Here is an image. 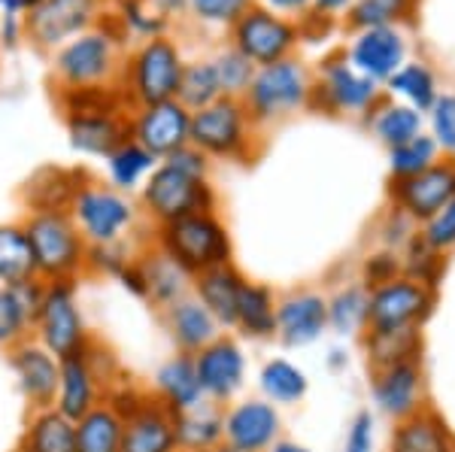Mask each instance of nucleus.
I'll list each match as a JSON object with an SVG mask.
<instances>
[{
	"mask_svg": "<svg viewBox=\"0 0 455 452\" xmlns=\"http://www.w3.org/2000/svg\"><path fill=\"white\" fill-rule=\"evenodd\" d=\"M431 113V140L437 143L440 152H446L450 158H455V94L446 91L435 100Z\"/></svg>",
	"mask_w": 455,
	"mask_h": 452,
	"instance_id": "50",
	"label": "nucleus"
},
{
	"mask_svg": "<svg viewBox=\"0 0 455 452\" xmlns=\"http://www.w3.org/2000/svg\"><path fill=\"white\" fill-rule=\"evenodd\" d=\"M362 344L373 370V368H386V364L419 359L422 331H364Z\"/></svg>",
	"mask_w": 455,
	"mask_h": 452,
	"instance_id": "43",
	"label": "nucleus"
},
{
	"mask_svg": "<svg viewBox=\"0 0 455 452\" xmlns=\"http://www.w3.org/2000/svg\"><path fill=\"white\" fill-rule=\"evenodd\" d=\"M12 452H21V449H19V447H16V449H12Z\"/></svg>",
	"mask_w": 455,
	"mask_h": 452,
	"instance_id": "64",
	"label": "nucleus"
},
{
	"mask_svg": "<svg viewBox=\"0 0 455 452\" xmlns=\"http://www.w3.org/2000/svg\"><path fill=\"white\" fill-rule=\"evenodd\" d=\"M401 265H403V276H410V280H419V282H425V286L437 289L440 276H443V267H446V255L435 252L419 234H416L407 246H403Z\"/></svg>",
	"mask_w": 455,
	"mask_h": 452,
	"instance_id": "46",
	"label": "nucleus"
},
{
	"mask_svg": "<svg viewBox=\"0 0 455 452\" xmlns=\"http://www.w3.org/2000/svg\"><path fill=\"white\" fill-rule=\"evenodd\" d=\"M267 452H313V449L304 447V443H298V440H289V437H280V440H276Z\"/></svg>",
	"mask_w": 455,
	"mask_h": 452,
	"instance_id": "59",
	"label": "nucleus"
},
{
	"mask_svg": "<svg viewBox=\"0 0 455 452\" xmlns=\"http://www.w3.org/2000/svg\"><path fill=\"white\" fill-rule=\"evenodd\" d=\"M368 125L373 131V137H377L386 149H395V146H401V143H407L422 134L425 115L416 113V109L407 104H395V100L383 98L368 113Z\"/></svg>",
	"mask_w": 455,
	"mask_h": 452,
	"instance_id": "37",
	"label": "nucleus"
},
{
	"mask_svg": "<svg viewBox=\"0 0 455 452\" xmlns=\"http://www.w3.org/2000/svg\"><path fill=\"white\" fill-rule=\"evenodd\" d=\"M146 389H149L152 398H156L161 407H167L171 413H182V410H188V407H197L207 400L204 398L201 380H197L195 355H186V353L167 355L156 368L152 383L146 385Z\"/></svg>",
	"mask_w": 455,
	"mask_h": 452,
	"instance_id": "28",
	"label": "nucleus"
},
{
	"mask_svg": "<svg viewBox=\"0 0 455 452\" xmlns=\"http://www.w3.org/2000/svg\"><path fill=\"white\" fill-rule=\"evenodd\" d=\"M152 243L164 250L180 267L197 276L212 267H222L234 261V243L225 218L216 210L188 213L176 222L152 228Z\"/></svg>",
	"mask_w": 455,
	"mask_h": 452,
	"instance_id": "5",
	"label": "nucleus"
},
{
	"mask_svg": "<svg viewBox=\"0 0 455 452\" xmlns=\"http://www.w3.org/2000/svg\"><path fill=\"white\" fill-rule=\"evenodd\" d=\"M313 94V73L298 58H283V61L255 67V76L249 83L243 100L249 119L259 128H270L276 122H285L298 109L310 107Z\"/></svg>",
	"mask_w": 455,
	"mask_h": 452,
	"instance_id": "7",
	"label": "nucleus"
},
{
	"mask_svg": "<svg viewBox=\"0 0 455 452\" xmlns=\"http://www.w3.org/2000/svg\"><path fill=\"white\" fill-rule=\"evenodd\" d=\"M349 6H352V0H313V12H319V16H325V19L340 16Z\"/></svg>",
	"mask_w": 455,
	"mask_h": 452,
	"instance_id": "58",
	"label": "nucleus"
},
{
	"mask_svg": "<svg viewBox=\"0 0 455 452\" xmlns=\"http://www.w3.org/2000/svg\"><path fill=\"white\" fill-rule=\"evenodd\" d=\"M146 243V240H140ZM140 243H116V246H88V265L85 276H107V280H119L124 267L134 261V252Z\"/></svg>",
	"mask_w": 455,
	"mask_h": 452,
	"instance_id": "48",
	"label": "nucleus"
},
{
	"mask_svg": "<svg viewBox=\"0 0 455 452\" xmlns=\"http://www.w3.org/2000/svg\"><path fill=\"white\" fill-rule=\"evenodd\" d=\"M107 16V0H43L25 12V43L52 55Z\"/></svg>",
	"mask_w": 455,
	"mask_h": 452,
	"instance_id": "12",
	"label": "nucleus"
},
{
	"mask_svg": "<svg viewBox=\"0 0 455 452\" xmlns=\"http://www.w3.org/2000/svg\"><path fill=\"white\" fill-rule=\"evenodd\" d=\"M85 170H64V167H43L25 186L28 210H68V203L83 182Z\"/></svg>",
	"mask_w": 455,
	"mask_h": 452,
	"instance_id": "39",
	"label": "nucleus"
},
{
	"mask_svg": "<svg viewBox=\"0 0 455 452\" xmlns=\"http://www.w3.org/2000/svg\"><path fill=\"white\" fill-rule=\"evenodd\" d=\"M386 89L392 98H401L407 107H413L416 113H428L435 107V100L440 98L437 89V76L431 73L428 64H401L392 76L386 79Z\"/></svg>",
	"mask_w": 455,
	"mask_h": 452,
	"instance_id": "41",
	"label": "nucleus"
},
{
	"mask_svg": "<svg viewBox=\"0 0 455 452\" xmlns=\"http://www.w3.org/2000/svg\"><path fill=\"white\" fill-rule=\"evenodd\" d=\"M73 225L88 246H116V243H140L137 234L146 228L140 203L134 194L107 186L104 179L83 177L68 203Z\"/></svg>",
	"mask_w": 455,
	"mask_h": 452,
	"instance_id": "2",
	"label": "nucleus"
},
{
	"mask_svg": "<svg viewBox=\"0 0 455 452\" xmlns=\"http://www.w3.org/2000/svg\"><path fill=\"white\" fill-rule=\"evenodd\" d=\"M107 398V385L94 374L85 349L73 355H64L61 370H58V392H55V410L76 422L85 416L92 407H98Z\"/></svg>",
	"mask_w": 455,
	"mask_h": 452,
	"instance_id": "24",
	"label": "nucleus"
},
{
	"mask_svg": "<svg viewBox=\"0 0 455 452\" xmlns=\"http://www.w3.org/2000/svg\"><path fill=\"white\" fill-rule=\"evenodd\" d=\"M259 6L276 16H298V12H310L313 0H259Z\"/></svg>",
	"mask_w": 455,
	"mask_h": 452,
	"instance_id": "56",
	"label": "nucleus"
},
{
	"mask_svg": "<svg viewBox=\"0 0 455 452\" xmlns=\"http://www.w3.org/2000/svg\"><path fill=\"white\" fill-rule=\"evenodd\" d=\"M243 282H246V276L234 261L231 265L197 274L192 280V295L212 313V319L222 325V331H234V319H237V301H240Z\"/></svg>",
	"mask_w": 455,
	"mask_h": 452,
	"instance_id": "30",
	"label": "nucleus"
},
{
	"mask_svg": "<svg viewBox=\"0 0 455 452\" xmlns=\"http://www.w3.org/2000/svg\"><path fill=\"white\" fill-rule=\"evenodd\" d=\"M6 368H10L12 383H16L28 410H40V407L55 404L61 359L49 353L46 346H40L34 337L21 340L19 346L6 349Z\"/></svg>",
	"mask_w": 455,
	"mask_h": 452,
	"instance_id": "19",
	"label": "nucleus"
},
{
	"mask_svg": "<svg viewBox=\"0 0 455 452\" xmlns=\"http://www.w3.org/2000/svg\"><path fill=\"white\" fill-rule=\"evenodd\" d=\"M134 267L140 276V289L143 297L140 301L149 304L152 310H167L171 304L182 301L186 295H192V280L195 276L180 267L164 250H158L152 243V237L146 243L137 246L134 252Z\"/></svg>",
	"mask_w": 455,
	"mask_h": 452,
	"instance_id": "21",
	"label": "nucleus"
},
{
	"mask_svg": "<svg viewBox=\"0 0 455 452\" xmlns=\"http://www.w3.org/2000/svg\"><path fill=\"white\" fill-rule=\"evenodd\" d=\"M207 452H240V449H234V447H228V443H219V447H212Z\"/></svg>",
	"mask_w": 455,
	"mask_h": 452,
	"instance_id": "61",
	"label": "nucleus"
},
{
	"mask_svg": "<svg viewBox=\"0 0 455 452\" xmlns=\"http://www.w3.org/2000/svg\"><path fill=\"white\" fill-rule=\"evenodd\" d=\"M210 61H212V67H216V76H219V85H222L225 98H243L249 83H252V76H255V64L240 55L234 46L219 49Z\"/></svg>",
	"mask_w": 455,
	"mask_h": 452,
	"instance_id": "47",
	"label": "nucleus"
},
{
	"mask_svg": "<svg viewBox=\"0 0 455 452\" xmlns=\"http://www.w3.org/2000/svg\"><path fill=\"white\" fill-rule=\"evenodd\" d=\"M31 337L49 353L64 359L92 344V328H88L83 297H79V282H46L43 289L40 310L34 316Z\"/></svg>",
	"mask_w": 455,
	"mask_h": 452,
	"instance_id": "9",
	"label": "nucleus"
},
{
	"mask_svg": "<svg viewBox=\"0 0 455 452\" xmlns=\"http://www.w3.org/2000/svg\"><path fill=\"white\" fill-rule=\"evenodd\" d=\"M328 297V331L337 337H362L368 331V304L371 289L362 280L343 282Z\"/></svg>",
	"mask_w": 455,
	"mask_h": 452,
	"instance_id": "35",
	"label": "nucleus"
},
{
	"mask_svg": "<svg viewBox=\"0 0 455 452\" xmlns=\"http://www.w3.org/2000/svg\"><path fill=\"white\" fill-rule=\"evenodd\" d=\"M161 322H164V331L173 344V353H186V355L201 353L219 334H225L222 325L212 319V313L195 295H186L182 301L161 310Z\"/></svg>",
	"mask_w": 455,
	"mask_h": 452,
	"instance_id": "27",
	"label": "nucleus"
},
{
	"mask_svg": "<svg viewBox=\"0 0 455 452\" xmlns=\"http://www.w3.org/2000/svg\"><path fill=\"white\" fill-rule=\"evenodd\" d=\"M21 225H25L28 243H31L34 252L36 280H85L88 243L79 234L76 225H73L68 210H28Z\"/></svg>",
	"mask_w": 455,
	"mask_h": 452,
	"instance_id": "4",
	"label": "nucleus"
},
{
	"mask_svg": "<svg viewBox=\"0 0 455 452\" xmlns=\"http://www.w3.org/2000/svg\"><path fill=\"white\" fill-rule=\"evenodd\" d=\"M401 274H403L401 252H395V250H377L362 261V282L368 289L383 286V282L395 280V276H401Z\"/></svg>",
	"mask_w": 455,
	"mask_h": 452,
	"instance_id": "52",
	"label": "nucleus"
},
{
	"mask_svg": "<svg viewBox=\"0 0 455 452\" xmlns=\"http://www.w3.org/2000/svg\"><path fill=\"white\" fill-rule=\"evenodd\" d=\"M349 64L373 83H386L407 58V40L398 28H368L349 43Z\"/></svg>",
	"mask_w": 455,
	"mask_h": 452,
	"instance_id": "25",
	"label": "nucleus"
},
{
	"mask_svg": "<svg viewBox=\"0 0 455 452\" xmlns=\"http://www.w3.org/2000/svg\"><path fill=\"white\" fill-rule=\"evenodd\" d=\"M261 137V128L249 119L240 98H219L216 104L192 113V134L188 146H195L201 155L212 162H252L255 140Z\"/></svg>",
	"mask_w": 455,
	"mask_h": 452,
	"instance_id": "8",
	"label": "nucleus"
},
{
	"mask_svg": "<svg viewBox=\"0 0 455 452\" xmlns=\"http://www.w3.org/2000/svg\"><path fill=\"white\" fill-rule=\"evenodd\" d=\"M158 158L149 155L140 143L124 140L119 149L109 152L104 158V170H107V186L119 188L124 194H137L143 188V182L149 179V173L156 170Z\"/></svg>",
	"mask_w": 455,
	"mask_h": 452,
	"instance_id": "36",
	"label": "nucleus"
},
{
	"mask_svg": "<svg viewBox=\"0 0 455 452\" xmlns=\"http://www.w3.org/2000/svg\"><path fill=\"white\" fill-rule=\"evenodd\" d=\"M388 198H392L395 210H401L416 225H425L437 210H443L455 198V158L435 162L416 177L392 179Z\"/></svg>",
	"mask_w": 455,
	"mask_h": 452,
	"instance_id": "16",
	"label": "nucleus"
},
{
	"mask_svg": "<svg viewBox=\"0 0 455 452\" xmlns=\"http://www.w3.org/2000/svg\"><path fill=\"white\" fill-rule=\"evenodd\" d=\"M225 410V443L240 452H267L283 437V410L261 395L231 400Z\"/></svg>",
	"mask_w": 455,
	"mask_h": 452,
	"instance_id": "17",
	"label": "nucleus"
},
{
	"mask_svg": "<svg viewBox=\"0 0 455 452\" xmlns=\"http://www.w3.org/2000/svg\"><path fill=\"white\" fill-rule=\"evenodd\" d=\"M131 109H109V113H83L64 115L68 125V143L73 152L85 158H107L124 140H131L128 128Z\"/></svg>",
	"mask_w": 455,
	"mask_h": 452,
	"instance_id": "22",
	"label": "nucleus"
},
{
	"mask_svg": "<svg viewBox=\"0 0 455 452\" xmlns=\"http://www.w3.org/2000/svg\"><path fill=\"white\" fill-rule=\"evenodd\" d=\"M124 36L116 28L113 12L100 19L92 31L73 36L52 52V76L58 89H88V85H116L124 61ZM55 89V91H58Z\"/></svg>",
	"mask_w": 455,
	"mask_h": 452,
	"instance_id": "3",
	"label": "nucleus"
},
{
	"mask_svg": "<svg viewBox=\"0 0 455 452\" xmlns=\"http://www.w3.org/2000/svg\"><path fill=\"white\" fill-rule=\"evenodd\" d=\"M21 4H25V12H28V10H34L36 4H43V0H21Z\"/></svg>",
	"mask_w": 455,
	"mask_h": 452,
	"instance_id": "62",
	"label": "nucleus"
},
{
	"mask_svg": "<svg viewBox=\"0 0 455 452\" xmlns=\"http://www.w3.org/2000/svg\"><path fill=\"white\" fill-rule=\"evenodd\" d=\"M419 237L440 255L455 250V198L443 210H437L428 222L419 225Z\"/></svg>",
	"mask_w": 455,
	"mask_h": 452,
	"instance_id": "51",
	"label": "nucleus"
},
{
	"mask_svg": "<svg viewBox=\"0 0 455 452\" xmlns=\"http://www.w3.org/2000/svg\"><path fill=\"white\" fill-rule=\"evenodd\" d=\"M173 428L180 452H207L225 443V410L219 404L204 400L197 407L173 413Z\"/></svg>",
	"mask_w": 455,
	"mask_h": 452,
	"instance_id": "33",
	"label": "nucleus"
},
{
	"mask_svg": "<svg viewBox=\"0 0 455 452\" xmlns=\"http://www.w3.org/2000/svg\"><path fill=\"white\" fill-rule=\"evenodd\" d=\"M122 452H180L173 413L161 407L152 392L122 416Z\"/></svg>",
	"mask_w": 455,
	"mask_h": 452,
	"instance_id": "23",
	"label": "nucleus"
},
{
	"mask_svg": "<svg viewBox=\"0 0 455 452\" xmlns=\"http://www.w3.org/2000/svg\"><path fill=\"white\" fill-rule=\"evenodd\" d=\"M43 289H46L43 280H28L21 286H0V353L31 337Z\"/></svg>",
	"mask_w": 455,
	"mask_h": 452,
	"instance_id": "29",
	"label": "nucleus"
},
{
	"mask_svg": "<svg viewBox=\"0 0 455 452\" xmlns=\"http://www.w3.org/2000/svg\"><path fill=\"white\" fill-rule=\"evenodd\" d=\"M413 0H352L347 10V21L355 31L368 28H395L398 21L410 19Z\"/></svg>",
	"mask_w": 455,
	"mask_h": 452,
	"instance_id": "44",
	"label": "nucleus"
},
{
	"mask_svg": "<svg viewBox=\"0 0 455 452\" xmlns=\"http://www.w3.org/2000/svg\"><path fill=\"white\" fill-rule=\"evenodd\" d=\"M298 40L300 34L295 21L276 16V12L264 10L259 4L249 6L231 25V46L243 58H249L255 67L291 58V52L298 49Z\"/></svg>",
	"mask_w": 455,
	"mask_h": 452,
	"instance_id": "13",
	"label": "nucleus"
},
{
	"mask_svg": "<svg viewBox=\"0 0 455 452\" xmlns=\"http://www.w3.org/2000/svg\"><path fill=\"white\" fill-rule=\"evenodd\" d=\"M343 452H377V416L371 410H358L349 419L343 434Z\"/></svg>",
	"mask_w": 455,
	"mask_h": 452,
	"instance_id": "53",
	"label": "nucleus"
},
{
	"mask_svg": "<svg viewBox=\"0 0 455 452\" xmlns=\"http://www.w3.org/2000/svg\"><path fill=\"white\" fill-rule=\"evenodd\" d=\"M437 307V289L410 276H395L371 289L368 331H419Z\"/></svg>",
	"mask_w": 455,
	"mask_h": 452,
	"instance_id": "11",
	"label": "nucleus"
},
{
	"mask_svg": "<svg viewBox=\"0 0 455 452\" xmlns=\"http://www.w3.org/2000/svg\"><path fill=\"white\" fill-rule=\"evenodd\" d=\"M416 234H419V225L413 218H407L401 210H388L386 213V222L379 228V240H383V250H395V252H403V246L410 243Z\"/></svg>",
	"mask_w": 455,
	"mask_h": 452,
	"instance_id": "54",
	"label": "nucleus"
},
{
	"mask_svg": "<svg viewBox=\"0 0 455 452\" xmlns=\"http://www.w3.org/2000/svg\"><path fill=\"white\" fill-rule=\"evenodd\" d=\"M25 43V16H12V12H0V49L12 52Z\"/></svg>",
	"mask_w": 455,
	"mask_h": 452,
	"instance_id": "55",
	"label": "nucleus"
},
{
	"mask_svg": "<svg viewBox=\"0 0 455 452\" xmlns=\"http://www.w3.org/2000/svg\"><path fill=\"white\" fill-rule=\"evenodd\" d=\"M276 301H280V295H276L267 282L249 280L246 276L243 289H240L234 331L246 340H274L276 337Z\"/></svg>",
	"mask_w": 455,
	"mask_h": 452,
	"instance_id": "31",
	"label": "nucleus"
},
{
	"mask_svg": "<svg viewBox=\"0 0 455 452\" xmlns=\"http://www.w3.org/2000/svg\"><path fill=\"white\" fill-rule=\"evenodd\" d=\"M195 368L197 380H201L204 398L210 404L228 407L231 400H237L246 389V353L237 334L225 331L212 340L210 346H204L201 353H195Z\"/></svg>",
	"mask_w": 455,
	"mask_h": 452,
	"instance_id": "14",
	"label": "nucleus"
},
{
	"mask_svg": "<svg viewBox=\"0 0 455 452\" xmlns=\"http://www.w3.org/2000/svg\"><path fill=\"white\" fill-rule=\"evenodd\" d=\"M255 0H188V12L212 28H231Z\"/></svg>",
	"mask_w": 455,
	"mask_h": 452,
	"instance_id": "49",
	"label": "nucleus"
},
{
	"mask_svg": "<svg viewBox=\"0 0 455 452\" xmlns=\"http://www.w3.org/2000/svg\"><path fill=\"white\" fill-rule=\"evenodd\" d=\"M21 452H76V422L58 413L55 407L28 410L19 437Z\"/></svg>",
	"mask_w": 455,
	"mask_h": 452,
	"instance_id": "32",
	"label": "nucleus"
},
{
	"mask_svg": "<svg viewBox=\"0 0 455 452\" xmlns=\"http://www.w3.org/2000/svg\"><path fill=\"white\" fill-rule=\"evenodd\" d=\"M328 331V297L319 289H291L276 301V337L285 349H304Z\"/></svg>",
	"mask_w": 455,
	"mask_h": 452,
	"instance_id": "20",
	"label": "nucleus"
},
{
	"mask_svg": "<svg viewBox=\"0 0 455 452\" xmlns=\"http://www.w3.org/2000/svg\"><path fill=\"white\" fill-rule=\"evenodd\" d=\"M122 416L109 400L76 419V452H122Z\"/></svg>",
	"mask_w": 455,
	"mask_h": 452,
	"instance_id": "38",
	"label": "nucleus"
},
{
	"mask_svg": "<svg viewBox=\"0 0 455 452\" xmlns=\"http://www.w3.org/2000/svg\"><path fill=\"white\" fill-rule=\"evenodd\" d=\"M28 280H36V267L25 225L0 222V286H21Z\"/></svg>",
	"mask_w": 455,
	"mask_h": 452,
	"instance_id": "40",
	"label": "nucleus"
},
{
	"mask_svg": "<svg viewBox=\"0 0 455 452\" xmlns=\"http://www.w3.org/2000/svg\"><path fill=\"white\" fill-rule=\"evenodd\" d=\"M435 162H440V149L425 131L419 137H413V140L388 149V173H392V179L416 177V173H422L425 167H431Z\"/></svg>",
	"mask_w": 455,
	"mask_h": 452,
	"instance_id": "45",
	"label": "nucleus"
},
{
	"mask_svg": "<svg viewBox=\"0 0 455 452\" xmlns=\"http://www.w3.org/2000/svg\"><path fill=\"white\" fill-rule=\"evenodd\" d=\"M107 4H113V6H119V4H128V0H107Z\"/></svg>",
	"mask_w": 455,
	"mask_h": 452,
	"instance_id": "63",
	"label": "nucleus"
},
{
	"mask_svg": "<svg viewBox=\"0 0 455 452\" xmlns=\"http://www.w3.org/2000/svg\"><path fill=\"white\" fill-rule=\"evenodd\" d=\"M259 392L264 400L276 404L280 410L283 407H295L307 398V392H310V377H307V370L291 359L274 355V359L264 361L259 370Z\"/></svg>",
	"mask_w": 455,
	"mask_h": 452,
	"instance_id": "34",
	"label": "nucleus"
},
{
	"mask_svg": "<svg viewBox=\"0 0 455 452\" xmlns=\"http://www.w3.org/2000/svg\"><path fill=\"white\" fill-rule=\"evenodd\" d=\"M146 4H149L161 19L171 21V25H173V19H176V16L188 12V0H146Z\"/></svg>",
	"mask_w": 455,
	"mask_h": 452,
	"instance_id": "57",
	"label": "nucleus"
},
{
	"mask_svg": "<svg viewBox=\"0 0 455 452\" xmlns=\"http://www.w3.org/2000/svg\"><path fill=\"white\" fill-rule=\"evenodd\" d=\"M219 98H225V94H222V85H219L216 67H212L210 58H197V61L182 64L176 100H180L188 113H197V109L216 104Z\"/></svg>",
	"mask_w": 455,
	"mask_h": 452,
	"instance_id": "42",
	"label": "nucleus"
},
{
	"mask_svg": "<svg viewBox=\"0 0 455 452\" xmlns=\"http://www.w3.org/2000/svg\"><path fill=\"white\" fill-rule=\"evenodd\" d=\"M131 140L140 143L149 155L164 162L176 149L188 146L192 134V113L180 104V100H161V104L137 107L128 115Z\"/></svg>",
	"mask_w": 455,
	"mask_h": 452,
	"instance_id": "15",
	"label": "nucleus"
},
{
	"mask_svg": "<svg viewBox=\"0 0 455 452\" xmlns=\"http://www.w3.org/2000/svg\"><path fill=\"white\" fill-rule=\"evenodd\" d=\"M347 364H349L347 349H331V353H328V368H331V370H343Z\"/></svg>",
	"mask_w": 455,
	"mask_h": 452,
	"instance_id": "60",
	"label": "nucleus"
},
{
	"mask_svg": "<svg viewBox=\"0 0 455 452\" xmlns=\"http://www.w3.org/2000/svg\"><path fill=\"white\" fill-rule=\"evenodd\" d=\"M137 203L149 228H161L201 210H216L219 194L210 182V158L201 155L195 146L176 149L156 164V170L137 192Z\"/></svg>",
	"mask_w": 455,
	"mask_h": 452,
	"instance_id": "1",
	"label": "nucleus"
},
{
	"mask_svg": "<svg viewBox=\"0 0 455 452\" xmlns=\"http://www.w3.org/2000/svg\"><path fill=\"white\" fill-rule=\"evenodd\" d=\"M386 452H455V428L431 404L392 422Z\"/></svg>",
	"mask_w": 455,
	"mask_h": 452,
	"instance_id": "26",
	"label": "nucleus"
},
{
	"mask_svg": "<svg viewBox=\"0 0 455 452\" xmlns=\"http://www.w3.org/2000/svg\"><path fill=\"white\" fill-rule=\"evenodd\" d=\"M379 100H383L379 83L352 67L347 52L328 55L319 76H313L310 109H322L328 115H368Z\"/></svg>",
	"mask_w": 455,
	"mask_h": 452,
	"instance_id": "10",
	"label": "nucleus"
},
{
	"mask_svg": "<svg viewBox=\"0 0 455 452\" xmlns=\"http://www.w3.org/2000/svg\"><path fill=\"white\" fill-rule=\"evenodd\" d=\"M182 58L180 46L171 36H152V40L134 43L131 52H124L119 89L131 109L173 100L182 76Z\"/></svg>",
	"mask_w": 455,
	"mask_h": 452,
	"instance_id": "6",
	"label": "nucleus"
},
{
	"mask_svg": "<svg viewBox=\"0 0 455 452\" xmlns=\"http://www.w3.org/2000/svg\"><path fill=\"white\" fill-rule=\"evenodd\" d=\"M371 400L377 413H383L392 422H398L419 407L428 404V389H425V370L419 359L386 364V368L371 370Z\"/></svg>",
	"mask_w": 455,
	"mask_h": 452,
	"instance_id": "18",
	"label": "nucleus"
}]
</instances>
